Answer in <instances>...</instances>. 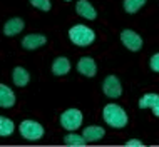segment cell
<instances>
[{
	"label": "cell",
	"instance_id": "5b68a950",
	"mask_svg": "<svg viewBox=\"0 0 159 147\" xmlns=\"http://www.w3.org/2000/svg\"><path fill=\"white\" fill-rule=\"evenodd\" d=\"M102 92H104L106 97L109 99H119L122 96V84L119 80L117 75L111 74L107 75L104 80H102Z\"/></svg>",
	"mask_w": 159,
	"mask_h": 147
},
{
	"label": "cell",
	"instance_id": "5bb4252c",
	"mask_svg": "<svg viewBox=\"0 0 159 147\" xmlns=\"http://www.w3.org/2000/svg\"><path fill=\"white\" fill-rule=\"evenodd\" d=\"M12 80H14V84L17 87H25V85L30 82V74H29L27 69L17 65L14 69V72H12Z\"/></svg>",
	"mask_w": 159,
	"mask_h": 147
},
{
	"label": "cell",
	"instance_id": "44dd1931",
	"mask_svg": "<svg viewBox=\"0 0 159 147\" xmlns=\"http://www.w3.org/2000/svg\"><path fill=\"white\" fill-rule=\"evenodd\" d=\"M126 145H129V147H132V145H134V147H143L144 142H141L139 139H129V140L126 142Z\"/></svg>",
	"mask_w": 159,
	"mask_h": 147
},
{
	"label": "cell",
	"instance_id": "2e32d148",
	"mask_svg": "<svg viewBox=\"0 0 159 147\" xmlns=\"http://www.w3.org/2000/svg\"><path fill=\"white\" fill-rule=\"evenodd\" d=\"M64 144L66 145H74V147H84V145H87L89 142L85 140V137L84 136H79V134H75L74 131H70V134H67L66 137H64Z\"/></svg>",
	"mask_w": 159,
	"mask_h": 147
},
{
	"label": "cell",
	"instance_id": "ac0fdd59",
	"mask_svg": "<svg viewBox=\"0 0 159 147\" xmlns=\"http://www.w3.org/2000/svg\"><path fill=\"white\" fill-rule=\"evenodd\" d=\"M146 3V0H124V10L127 14H137Z\"/></svg>",
	"mask_w": 159,
	"mask_h": 147
},
{
	"label": "cell",
	"instance_id": "7a4b0ae2",
	"mask_svg": "<svg viewBox=\"0 0 159 147\" xmlns=\"http://www.w3.org/2000/svg\"><path fill=\"white\" fill-rule=\"evenodd\" d=\"M69 38L77 47H89L96 42V32L84 24H77L69 29Z\"/></svg>",
	"mask_w": 159,
	"mask_h": 147
},
{
	"label": "cell",
	"instance_id": "30bf717a",
	"mask_svg": "<svg viewBox=\"0 0 159 147\" xmlns=\"http://www.w3.org/2000/svg\"><path fill=\"white\" fill-rule=\"evenodd\" d=\"M75 12L79 17H82L85 20H96L97 19V10L89 0H79L75 3Z\"/></svg>",
	"mask_w": 159,
	"mask_h": 147
},
{
	"label": "cell",
	"instance_id": "7402d4cb",
	"mask_svg": "<svg viewBox=\"0 0 159 147\" xmlns=\"http://www.w3.org/2000/svg\"><path fill=\"white\" fill-rule=\"evenodd\" d=\"M64 2H72V0H64Z\"/></svg>",
	"mask_w": 159,
	"mask_h": 147
},
{
	"label": "cell",
	"instance_id": "52a82bcc",
	"mask_svg": "<svg viewBox=\"0 0 159 147\" xmlns=\"http://www.w3.org/2000/svg\"><path fill=\"white\" fill-rule=\"evenodd\" d=\"M137 105H139V109H151L152 115L159 119V94H154V92L144 94V96L139 99Z\"/></svg>",
	"mask_w": 159,
	"mask_h": 147
},
{
	"label": "cell",
	"instance_id": "d6986e66",
	"mask_svg": "<svg viewBox=\"0 0 159 147\" xmlns=\"http://www.w3.org/2000/svg\"><path fill=\"white\" fill-rule=\"evenodd\" d=\"M29 2H30V5L34 8H37V10H40V12H49L50 7H52L50 0H29Z\"/></svg>",
	"mask_w": 159,
	"mask_h": 147
},
{
	"label": "cell",
	"instance_id": "ba28073f",
	"mask_svg": "<svg viewBox=\"0 0 159 147\" xmlns=\"http://www.w3.org/2000/svg\"><path fill=\"white\" fill-rule=\"evenodd\" d=\"M45 44H47V37L44 33H29V35H25L22 38V42H20V45L29 52L40 49V47H44Z\"/></svg>",
	"mask_w": 159,
	"mask_h": 147
},
{
	"label": "cell",
	"instance_id": "8fae6325",
	"mask_svg": "<svg viewBox=\"0 0 159 147\" xmlns=\"http://www.w3.org/2000/svg\"><path fill=\"white\" fill-rule=\"evenodd\" d=\"M24 27H25L24 19H20V17H12V19H8L5 22V25H3V33H5V37H15L22 32Z\"/></svg>",
	"mask_w": 159,
	"mask_h": 147
},
{
	"label": "cell",
	"instance_id": "9c48e42d",
	"mask_svg": "<svg viewBox=\"0 0 159 147\" xmlns=\"http://www.w3.org/2000/svg\"><path fill=\"white\" fill-rule=\"evenodd\" d=\"M77 70H79L80 75L91 79V77H94L97 74V64H96V60H94L92 57L84 55V57H80L79 62H77Z\"/></svg>",
	"mask_w": 159,
	"mask_h": 147
},
{
	"label": "cell",
	"instance_id": "7c38bea8",
	"mask_svg": "<svg viewBox=\"0 0 159 147\" xmlns=\"http://www.w3.org/2000/svg\"><path fill=\"white\" fill-rule=\"evenodd\" d=\"M17 99H15V94L8 85L5 84H0V107L3 109H12L15 105Z\"/></svg>",
	"mask_w": 159,
	"mask_h": 147
},
{
	"label": "cell",
	"instance_id": "4fadbf2b",
	"mask_svg": "<svg viewBox=\"0 0 159 147\" xmlns=\"http://www.w3.org/2000/svg\"><path fill=\"white\" fill-rule=\"evenodd\" d=\"M70 70V60L67 57H57L52 62V75L55 77H64Z\"/></svg>",
	"mask_w": 159,
	"mask_h": 147
},
{
	"label": "cell",
	"instance_id": "277c9868",
	"mask_svg": "<svg viewBox=\"0 0 159 147\" xmlns=\"http://www.w3.org/2000/svg\"><path fill=\"white\" fill-rule=\"evenodd\" d=\"M82 120H84V115L79 109H67L59 117V122L66 131H77L82 125Z\"/></svg>",
	"mask_w": 159,
	"mask_h": 147
},
{
	"label": "cell",
	"instance_id": "8992f818",
	"mask_svg": "<svg viewBox=\"0 0 159 147\" xmlns=\"http://www.w3.org/2000/svg\"><path fill=\"white\" fill-rule=\"evenodd\" d=\"M119 37H121V42L124 44V47H126L127 50L139 52L141 49H143V37H141L137 32H134V30L124 29Z\"/></svg>",
	"mask_w": 159,
	"mask_h": 147
},
{
	"label": "cell",
	"instance_id": "9a60e30c",
	"mask_svg": "<svg viewBox=\"0 0 159 147\" xmlns=\"http://www.w3.org/2000/svg\"><path fill=\"white\" fill-rule=\"evenodd\" d=\"M82 136L87 142H97L106 136V129H102L101 125H89L82 131Z\"/></svg>",
	"mask_w": 159,
	"mask_h": 147
},
{
	"label": "cell",
	"instance_id": "6da1fadb",
	"mask_svg": "<svg viewBox=\"0 0 159 147\" xmlns=\"http://www.w3.org/2000/svg\"><path fill=\"white\" fill-rule=\"evenodd\" d=\"M102 119L104 122L112 129H122L127 125V114L126 110L122 109L117 104H107V105L102 109Z\"/></svg>",
	"mask_w": 159,
	"mask_h": 147
},
{
	"label": "cell",
	"instance_id": "ffe728a7",
	"mask_svg": "<svg viewBox=\"0 0 159 147\" xmlns=\"http://www.w3.org/2000/svg\"><path fill=\"white\" fill-rule=\"evenodd\" d=\"M149 67H151L152 72L159 74V52H156V54L149 59Z\"/></svg>",
	"mask_w": 159,
	"mask_h": 147
},
{
	"label": "cell",
	"instance_id": "e0dca14e",
	"mask_svg": "<svg viewBox=\"0 0 159 147\" xmlns=\"http://www.w3.org/2000/svg\"><path fill=\"white\" fill-rule=\"evenodd\" d=\"M15 131V124L8 117H0V137H8Z\"/></svg>",
	"mask_w": 159,
	"mask_h": 147
},
{
	"label": "cell",
	"instance_id": "3957f363",
	"mask_svg": "<svg viewBox=\"0 0 159 147\" xmlns=\"http://www.w3.org/2000/svg\"><path fill=\"white\" fill-rule=\"evenodd\" d=\"M19 132L25 140H39L44 137V125L35 122V120H22L19 125Z\"/></svg>",
	"mask_w": 159,
	"mask_h": 147
}]
</instances>
